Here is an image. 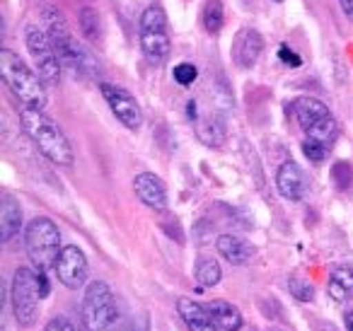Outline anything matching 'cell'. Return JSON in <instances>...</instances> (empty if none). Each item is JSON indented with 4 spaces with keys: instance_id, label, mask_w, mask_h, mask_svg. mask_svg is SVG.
I'll use <instances>...</instances> for the list:
<instances>
[{
    "instance_id": "6da1fadb",
    "label": "cell",
    "mask_w": 353,
    "mask_h": 331,
    "mask_svg": "<svg viewBox=\"0 0 353 331\" xmlns=\"http://www.w3.org/2000/svg\"><path fill=\"white\" fill-rule=\"evenodd\" d=\"M20 121L25 133L30 136V141L39 148V152L46 160H51L59 167L73 165L75 155H73V148H70V141L65 138V133L61 131V126L54 119L46 117L41 109H32L22 104Z\"/></svg>"
},
{
    "instance_id": "7a4b0ae2",
    "label": "cell",
    "mask_w": 353,
    "mask_h": 331,
    "mask_svg": "<svg viewBox=\"0 0 353 331\" xmlns=\"http://www.w3.org/2000/svg\"><path fill=\"white\" fill-rule=\"evenodd\" d=\"M0 75L6 80V85L10 88V92L20 99L25 107L32 109H46V88L44 80L37 70H32L25 61L17 54H12L10 49H0Z\"/></svg>"
},
{
    "instance_id": "3957f363",
    "label": "cell",
    "mask_w": 353,
    "mask_h": 331,
    "mask_svg": "<svg viewBox=\"0 0 353 331\" xmlns=\"http://www.w3.org/2000/svg\"><path fill=\"white\" fill-rule=\"evenodd\" d=\"M83 324L88 331H121L117 297L104 281H92L85 290L83 300Z\"/></svg>"
},
{
    "instance_id": "277c9868",
    "label": "cell",
    "mask_w": 353,
    "mask_h": 331,
    "mask_svg": "<svg viewBox=\"0 0 353 331\" xmlns=\"http://www.w3.org/2000/svg\"><path fill=\"white\" fill-rule=\"evenodd\" d=\"M25 249L34 271L56 268L61 254V232L51 218H34L25 230Z\"/></svg>"
},
{
    "instance_id": "5b68a950",
    "label": "cell",
    "mask_w": 353,
    "mask_h": 331,
    "mask_svg": "<svg viewBox=\"0 0 353 331\" xmlns=\"http://www.w3.org/2000/svg\"><path fill=\"white\" fill-rule=\"evenodd\" d=\"M293 114L305 136L324 143L327 148L334 146V141L339 138V123L327 104L314 97H298L293 102Z\"/></svg>"
},
{
    "instance_id": "8992f818",
    "label": "cell",
    "mask_w": 353,
    "mask_h": 331,
    "mask_svg": "<svg viewBox=\"0 0 353 331\" xmlns=\"http://www.w3.org/2000/svg\"><path fill=\"white\" fill-rule=\"evenodd\" d=\"M141 49L152 66H162L172 54L170 27H167L165 10L160 6H148L141 15Z\"/></svg>"
},
{
    "instance_id": "52a82bcc",
    "label": "cell",
    "mask_w": 353,
    "mask_h": 331,
    "mask_svg": "<svg viewBox=\"0 0 353 331\" xmlns=\"http://www.w3.org/2000/svg\"><path fill=\"white\" fill-rule=\"evenodd\" d=\"M46 27H49V37L56 46V54H59L61 63L65 68L75 70V73H85V70L92 66L90 54L78 44L73 34H70L68 25H65L63 15L54 8H46Z\"/></svg>"
},
{
    "instance_id": "ba28073f",
    "label": "cell",
    "mask_w": 353,
    "mask_h": 331,
    "mask_svg": "<svg viewBox=\"0 0 353 331\" xmlns=\"http://www.w3.org/2000/svg\"><path fill=\"white\" fill-rule=\"evenodd\" d=\"M44 300L41 295L39 281H37V271L32 268H17L12 276V288H10V302L15 319L20 326H32L39 317V302Z\"/></svg>"
},
{
    "instance_id": "9c48e42d",
    "label": "cell",
    "mask_w": 353,
    "mask_h": 331,
    "mask_svg": "<svg viewBox=\"0 0 353 331\" xmlns=\"http://www.w3.org/2000/svg\"><path fill=\"white\" fill-rule=\"evenodd\" d=\"M27 49H30V56L34 61V70L41 75L46 85H56L61 80V59L56 54V46L51 41V37L46 34L39 27H27Z\"/></svg>"
},
{
    "instance_id": "30bf717a",
    "label": "cell",
    "mask_w": 353,
    "mask_h": 331,
    "mask_svg": "<svg viewBox=\"0 0 353 331\" xmlns=\"http://www.w3.org/2000/svg\"><path fill=\"white\" fill-rule=\"evenodd\" d=\"M102 90V97L107 99L109 109L114 112V117L128 128V131H138L143 126V112H141V104L138 99L133 97L128 90L119 88V85L112 83H102L99 85Z\"/></svg>"
},
{
    "instance_id": "8fae6325",
    "label": "cell",
    "mask_w": 353,
    "mask_h": 331,
    "mask_svg": "<svg viewBox=\"0 0 353 331\" xmlns=\"http://www.w3.org/2000/svg\"><path fill=\"white\" fill-rule=\"evenodd\" d=\"M56 276H59L61 285H65L68 290H78L88 281V257L80 247L75 244H65L59 254L56 261Z\"/></svg>"
},
{
    "instance_id": "7c38bea8",
    "label": "cell",
    "mask_w": 353,
    "mask_h": 331,
    "mask_svg": "<svg viewBox=\"0 0 353 331\" xmlns=\"http://www.w3.org/2000/svg\"><path fill=\"white\" fill-rule=\"evenodd\" d=\"M232 61L240 68H254L259 61L261 51H264V37L252 27H242L232 39Z\"/></svg>"
},
{
    "instance_id": "4fadbf2b",
    "label": "cell",
    "mask_w": 353,
    "mask_h": 331,
    "mask_svg": "<svg viewBox=\"0 0 353 331\" xmlns=\"http://www.w3.org/2000/svg\"><path fill=\"white\" fill-rule=\"evenodd\" d=\"M133 189L136 196L141 199V203H145L152 210H165L167 208V189L165 181L160 177H155L152 172H141L133 179Z\"/></svg>"
},
{
    "instance_id": "5bb4252c",
    "label": "cell",
    "mask_w": 353,
    "mask_h": 331,
    "mask_svg": "<svg viewBox=\"0 0 353 331\" xmlns=\"http://www.w3.org/2000/svg\"><path fill=\"white\" fill-rule=\"evenodd\" d=\"M276 189L283 196L285 201H303L305 191H307V181H305V174L293 160L283 162L276 172Z\"/></svg>"
},
{
    "instance_id": "9a60e30c",
    "label": "cell",
    "mask_w": 353,
    "mask_h": 331,
    "mask_svg": "<svg viewBox=\"0 0 353 331\" xmlns=\"http://www.w3.org/2000/svg\"><path fill=\"white\" fill-rule=\"evenodd\" d=\"M176 312L182 317L184 326L189 331H218L221 326L216 324L213 314L208 312V307L199 305V302L189 300V297H179L176 302Z\"/></svg>"
},
{
    "instance_id": "2e32d148",
    "label": "cell",
    "mask_w": 353,
    "mask_h": 331,
    "mask_svg": "<svg viewBox=\"0 0 353 331\" xmlns=\"http://www.w3.org/2000/svg\"><path fill=\"white\" fill-rule=\"evenodd\" d=\"M22 228V205L10 191L0 196V242L8 244Z\"/></svg>"
},
{
    "instance_id": "e0dca14e",
    "label": "cell",
    "mask_w": 353,
    "mask_h": 331,
    "mask_svg": "<svg viewBox=\"0 0 353 331\" xmlns=\"http://www.w3.org/2000/svg\"><path fill=\"white\" fill-rule=\"evenodd\" d=\"M216 247H218V254H221L225 261L235 263V266L247 263L252 259V254H254V247H252L245 237H240V234H221Z\"/></svg>"
},
{
    "instance_id": "ac0fdd59",
    "label": "cell",
    "mask_w": 353,
    "mask_h": 331,
    "mask_svg": "<svg viewBox=\"0 0 353 331\" xmlns=\"http://www.w3.org/2000/svg\"><path fill=\"white\" fill-rule=\"evenodd\" d=\"M208 312L213 314V319H216V324L221 326L223 331H240L242 329V314L240 310H237L235 305H230V302L225 300H211L208 302Z\"/></svg>"
},
{
    "instance_id": "d6986e66",
    "label": "cell",
    "mask_w": 353,
    "mask_h": 331,
    "mask_svg": "<svg viewBox=\"0 0 353 331\" xmlns=\"http://www.w3.org/2000/svg\"><path fill=\"white\" fill-rule=\"evenodd\" d=\"M327 292L332 300L343 302L348 297H353V266L343 263V266H336L329 276V285Z\"/></svg>"
},
{
    "instance_id": "ffe728a7",
    "label": "cell",
    "mask_w": 353,
    "mask_h": 331,
    "mask_svg": "<svg viewBox=\"0 0 353 331\" xmlns=\"http://www.w3.org/2000/svg\"><path fill=\"white\" fill-rule=\"evenodd\" d=\"M196 133L208 148H221L225 141V126L218 117L199 119L196 121Z\"/></svg>"
},
{
    "instance_id": "44dd1931",
    "label": "cell",
    "mask_w": 353,
    "mask_h": 331,
    "mask_svg": "<svg viewBox=\"0 0 353 331\" xmlns=\"http://www.w3.org/2000/svg\"><path fill=\"white\" fill-rule=\"evenodd\" d=\"M78 27H80V34H83L88 41H97L99 37H102V20H99V12L90 6L80 8Z\"/></svg>"
},
{
    "instance_id": "7402d4cb",
    "label": "cell",
    "mask_w": 353,
    "mask_h": 331,
    "mask_svg": "<svg viewBox=\"0 0 353 331\" xmlns=\"http://www.w3.org/2000/svg\"><path fill=\"white\" fill-rule=\"evenodd\" d=\"M225 25V10H223L221 0H208L203 8V30L208 34H218Z\"/></svg>"
},
{
    "instance_id": "603a6c76",
    "label": "cell",
    "mask_w": 353,
    "mask_h": 331,
    "mask_svg": "<svg viewBox=\"0 0 353 331\" xmlns=\"http://www.w3.org/2000/svg\"><path fill=\"white\" fill-rule=\"evenodd\" d=\"M223 278V271L221 266H218V261H213V259H201L196 266V281L201 283L203 288H213L218 285Z\"/></svg>"
},
{
    "instance_id": "cb8c5ba5",
    "label": "cell",
    "mask_w": 353,
    "mask_h": 331,
    "mask_svg": "<svg viewBox=\"0 0 353 331\" xmlns=\"http://www.w3.org/2000/svg\"><path fill=\"white\" fill-rule=\"evenodd\" d=\"M288 290H290V295H293L295 300H300V302H310L314 297V288L310 285L307 281H303V278H290Z\"/></svg>"
},
{
    "instance_id": "d4e9b609",
    "label": "cell",
    "mask_w": 353,
    "mask_h": 331,
    "mask_svg": "<svg viewBox=\"0 0 353 331\" xmlns=\"http://www.w3.org/2000/svg\"><path fill=\"white\" fill-rule=\"evenodd\" d=\"M303 152H305V157H307L310 162H317V165H319V162H324V157H327L329 148L324 146V143L307 138V141L303 143Z\"/></svg>"
},
{
    "instance_id": "484cf974",
    "label": "cell",
    "mask_w": 353,
    "mask_h": 331,
    "mask_svg": "<svg viewBox=\"0 0 353 331\" xmlns=\"http://www.w3.org/2000/svg\"><path fill=\"white\" fill-rule=\"evenodd\" d=\"M196 78H199V68L194 63H179L174 68V80L182 85V88H189Z\"/></svg>"
},
{
    "instance_id": "4316f807",
    "label": "cell",
    "mask_w": 353,
    "mask_h": 331,
    "mask_svg": "<svg viewBox=\"0 0 353 331\" xmlns=\"http://www.w3.org/2000/svg\"><path fill=\"white\" fill-rule=\"evenodd\" d=\"M279 59L283 61L285 66H293V68H298V66L303 63V61H300V56L295 54V51L290 49V46H285V44H283V46H281V49H279Z\"/></svg>"
},
{
    "instance_id": "83f0119b",
    "label": "cell",
    "mask_w": 353,
    "mask_h": 331,
    "mask_svg": "<svg viewBox=\"0 0 353 331\" xmlns=\"http://www.w3.org/2000/svg\"><path fill=\"white\" fill-rule=\"evenodd\" d=\"M44 331H75V326L70 324L65 317H56V319H51L49 324H46Z\"/></svg>"
},
{
    "instance_id": "f1b7e54d",
    "label": "cell",
    "mask_w": 353,
    "mask_h": 331,
    "mask_svg": "<svg viewBox=\"0 0 353 331\" xmlns=\"http://www.w3.org/2000/svg\"><path fill=\"white\" fill-rule=\"evenodd\" d=\"M339 6H341L343 15H346L348 20L353 22V0H339Z\"/></svg>"
},
{
    "instance_id": "f546056e",
    "label": "cell",
    "mask_w": 353,
    "mask_h": 331,
    "mask_svg": "<svg viewBox=\"0 0 353 331\" xmlns=\"http://www.w3.org/2000/svg\"><path fill=\"white\" fill-rule=\"evenodd\" d=\"M121 331H148V324L143 321V324H123Z\"/></svg>"
},
{
    "instance_id": "4dcf8cb0",
    "label": "cell",
    "mask_w": 353,
    "mask_h": 331,
    "mask_svg": "<svg viewBox=\"0 0 353 331\" xmlns=\"http://www.w3.org/2000/svg\"><path fill=\"white\" fill-rule=\"evenodd\" d=\"M343 324H346V331H353V310L346 314V319H343Z\"/></svg>"
},
{
    "instance_id": "1f68e13d",
    "label": "cell",
    "mask_w": 353,
    "mask_h": 331,
    "mask_svg": "<svg viewBox=\"0 0 353 331\" xmlns=\"http://www.w3.org/2000/svg\"><path fill=\"white\" fill-rule=\"evenodd\" d=\"M274 3H283V0H274Z\"/></svg>"
}]
</instances>
